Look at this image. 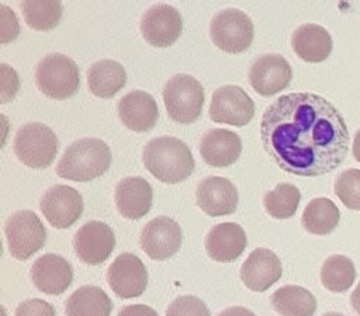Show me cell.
Instances as JSON below:
<instances>
[{
    "label": "cell",
    "instance_id": "ba28073f",
    "mask_svg": "<svg viewBox=\"0 0 360 316\" xmlns=\"http://www.w3.org/2000/svg\"><path fill=\"white\" fill-rule=\"evenodd\" d=\"M10 254L17 260H27L46 242V229L35 212L21 209L14 212L4 225Z\"/></svg>",
    "mask_w": 360,
    "mask_h": 316
},
{
    "label": "cell",
    "instance_id": "836d02e7",
    "mask_svg": "<svg viewBox=\"0 0 360 316\" xmlns=\"http://www.w3.org/2000/svg\"><path fill=\"white\" fill-rule=\"evenodd\" d=\"M1 69V103H7L17 94L20 81L15 70L6 63L0 65Z\"/></svg>",
    "mask_w": 360,
    "mask_h": 316
},
{
    "label": "cell",
    "instance_id": "4fadbf2b",
    "mask_svg": "<svg viewBox=\"0 0 360 316\" xmlns=\"http://www.w3.org/2000/svg\"><path fill=\"white\" fill-rule=\"evenodd\" d=\"M139 243L152 260H167L179 251L183 243V232L174 219L158 216L143 226Z\"/></svg>",
    "mask_w": 360,
    "mask_h": 316
},
{
    "label": "cell",
    "instance_id": "2e32d148",
    "mask_svg": "<svg viewBox=\"0 0 360 316\" xmlns=\"http://www.w3.org/2000/svg\"><path fill=\"white\" fill-rule=\"evenodd\" d=\"M195 202L210 216L231 215L238 206V190L231 180L221 176H210L198 183Z\"/></svg>",
    "mask_w": 360,
    "mask_h": 316
},
{
    "label": "cell",
    "instance_id": "52a82bcc",
    "mask_svg": "<svg viewBox=\"0 0 360 316\" xmlns=\"http://www.w3.org/2000/svg\"><path fill=\"white\" fill-rule=\"evenodd\" d=\"M255 27L250 17L239 8H225L214 15L210 37L217 48L228 53L246 51L253 41Z\"/></svg>",
    "mask_w": 360,
    "mask_h": 316
},
{
    "label": "cell",
    "instance_id": "7402d4cb",
    "mask_svg": "<svg viewBox=\"0 0 360 316\" xmlns=\"http://www.w3.org/2000/svg\"><path fill=\"white\" fill-rule=\"evenodd\" d=\"M242 152V140L238 133L224 128L208 131L200 142L202 160L212 167H226L233 164Z\"/></svg>",
    "mask_w": 360,
    "mask_h": 316
},
{
    "label": "cell",
    "instance_id": "74e56055",
    "mask_svg": "<svg viewBox=\"0 0 360 316\" xmlns=\"http://www.w3.org/2000/svg\"><path fill=\"white\" fill-rule=\"evenodd\" d=\"M350 306L360 316V282L356 285L354 291L350 294Z\"/></svg>",
    "mask_w": 360,
    "mask_h": 316
},
{
    "label": "cell",
    "instance_id": "6da1fadb",
    "mask_svg": "<svg viewBox=\"0 0 360 316\" xmlns=\"http://www.w3.org/2000/svg\"><path fill=\"white\" fill-rule=\"evenodd\" d=\"M260 140L284 171L318 177L338 169L349 152V129L339 110L322 96H280L263 112Z\"/></svg>",
    "mask_w": 360,
    "mask_h": 316
},
{
    "label": "cell",
    "instance_id": "5bb4252c",
    "mask_svg": "<svg viewBox=\"0 0 360 316\" xmlns=\"http://www.w3.org/2000/svg\"><path fill=\"white\" fill-rule=\"evenodd\" d=\"M292 79V69L280 53L257 56L249 70V81L253 90L262 96H274L284 90Z\"/></svg>",
    "mask_w": 360,
    "mask_h": 316
},
{
    "label": "cell",
    "instance_id": "f1b7e54d",
    "mask_svg": "<svg viewBox=\"0 0 360 316\" xmlns=\"http://www.w3.org/2000/svg\"><path fill=\"white\" fill-rule=\"evenodd\" d=\"M300 190L288 183H278L274 190L267 191L263 198V205L267 213L276 219L291 218L300 205Z\"/></svg>",
    "mask_w": 360,
    "mask_h": 316
},
{
    "label": "cell",
    "instance_id": "484cf974",
    "mask_svg": "<svg viewBox=\"0 0 360 316\" xmlns=\"http://www.w3.org/2000/svg\"><path fill=\"white\" fill-rule=\"evenodd\" d=\"M271 305L281 316H314L318 308L315 296L300 285H284L273 292Z\"/></svg>",
    "mask_w": 360,
    "mask_h": 316
},
{
    "label": "cell",
    "instance_id": "e575fe53",
    "mask_svg": "<svg viewBox=\"0 0 360 316\" xmlns=\"http://www.w3.org/2000/svg\"><path fill=\"white\" fill-rule=\"evenodd\" d=\"M18 34V21L13 10L1 4V44L13 41Z\"/></svg>",
    "mask_w": 360,
    "mask_h": 316
},
{
    "label": "cell",
    "instance_id": "d6a6232c",
    "mask_svg": "<svg viewBox=\"0 0 360 316\" xmlns=\"http://www.w3.org/2000/svg\"><path fill=\"white\" fill-rule=\"evenodd\" d=\"M15 316H55L53 306L39 298L21 302L15 309Z\"/></svg>",
    "mask_w": 360,
    "mask_h": 316
},
{
    "label": "cell",
    "instance_id": "8992f818",
    "mask_svg": "<svg viewBox=\"0 0 360 316\" xmlns=\"http://www.w3.org/2000/svg\"><path fill=\"white\" fill-rule=\"evenodd\" d=\"M14 153L21 163L32 169L48 167L59 150L55 132L41 122H28L14 136Z\"/></svg>",
    "mask_w": 360,
    "mask_h": 316
},
{
    "label": "cell",
    "instance_id": "3957f363",
    "mask_svg": "<svg viewBox=\"0 0 360 316\" xmlns=\"http://www.w3.org/2000/svg\"><path fill=\"white\" fill-rule=\"evenodd\" d=\"M111 159V150L104 140L82 138L66 147L56 166V174L70 181L87 183L104 174Z\"/></svg>",
    "mask_w": 360,
    "mask_h": 316
},
{
    "label": "cell",
    "instance_id": "7c38bea8",
    "mask_svg": "<svg viewBox=\"0 0 360 316\" xmlns=\"http://www.w3.org/2000/svg\"><path fill=\"white\" fill-rule=\"evenodd\" d=\"M148 278L145 264L132 253H121L107 270V282L110 288L122 299L141 296L146 289Z\"/></svg>",
    "mask_w": 360,
    "mask_h": 316
},
{
    "label": "cell",
    "instance_id": "4dcf8cb0",
    "mask_svg": "<svg viewBox=\"0 0 360 316\" xmlns=\"http://www.w3.org/2000/svg\"><path fill=\"white\" fill-rule=\"evenodd\" d=\"M333 191L346 208L360 211V170H343L335 180Z\"/></svg>",
    "mask_w": 360,
    "mask_h": 316
},
{
    "label": "cell",
    "instance_id": "cb8c5ba5",
    "mask_svg": "<svg viewBox=\"0 0 360 316\" xmlns=\"http://www.w3.org/2000/svg\"><path fill=\"white\" fill-rule=\"evenodd\" d=\"M127 83L124 66L112 59H101L87 69V86L91 94L100 98H111Z\"/></svg>",
    "mask_w": 360,
    "mask_h": 316
},
{
    "label": "cell",
    "instance_id": "44dd1931",
    "mask_svg": "<svg viewBox=\"0 0 360 316\" xmlns=\"http://www.w3.org/2000/svg\"><path fill=\"white\" fill-rule=\"evenodd\" d=\"M152 187L143 177L129 176L115 185V205L127 219L143 218L152 206Z\"/></svg>",
    "mask_w": 360,
    "mask_h": 316
},
{
    "label": "cell",
    "instance_id": "5b68a950",
    "mask_svg": "<svg viewBox=\"0 0 360 316\" xmlns=\"http://www.w3.org/2000/svg\"><path fill=\"white\" fill-rule=\"evenodd\" d=\"M35 83L41 93L53 100L75 96L80 87V73L76 62L62 53L42 58L35 70Z\"/></svg>",
    "mask_w": 360,
    "mask_h": 316
},
{
    "label": "cell",
    "instance_id": "f35d334b",
    "mask_svg": "<svg viewBox=\"0 0 360 316\" xmlns=\"http://www.w3.org/2000/svg\"><path fill=\"white\" fill-rule=\"evenodd\" d=\"M353 156L354 159L360 163V129H357V132L354 133V139H353Z\"/></svg>",
    "mask_w": 360,
    "mask_h": 316
},
{
    "label": "cell",
    "instance_id": "7a4b0ae2",
    "mask_svg": "<svg viewBox=\"0 0 360 316\" xmlns=\"http://www.w3.org/2000/svg\"><path fill=\"white\" fill-rule=\"evenodd\" d=\"M142 162L155 178L166 184L184 181L195 167L190 147L173 136L150 139L143 147Z\"/></svg>",
    "mask_w": 360,
    "mask_h": 316
},
{
    "label": "cell",
    "instance_id": "ffe728a7",
    "mask_svg": "<svg viewBox=\"0 0 360 316\" xmlns=\"http://www.w3.org/2000/svg\"><path fill=\"white\" fill-rule=\"evenodd\" d=\"M246 244V233L235 222H222L212 226L205 237L207 254L218 263L235 261L245 251Z\"/></svg>",
    "mask_w": 360,
    "mask_h": 316
},
{
    "label": "cell",
    "instance_id": "f546056e",
    "mask_svg": "<svg viewBox=\"0 0 360 316\" xmlns=\"http://www.w3.org/2000/svg\"><path fill=\"white\" fill-rule=\"evenodd\" d=\"M27 25L35 31H49L55 28L62 18L60 1H32L20 3Z\"/></svg>",
    "mask_w": 360,
    "mask_h": 316
},
{
    "label": "cell",
    "instance_id": "4316f807",
    "mask_svg": "<svg viewBox=\"0 0 360 316\" xmlns=\"http://www.w3.org/2000/svg\"><path fill=\"white\" fill-rule=\"evenodd\" d=\"M340 220V212L336 204L325 197L314 198L305 206L301 223L308 233L323 236L330 233Z\"/></svg>",
    "mask_w": 360,
    "mask_h": 316
},
{
    "label": "cell",
    "instance_id": "d590c367",
    "mask_svg": "<svg viewBox=\"0 0 360 316\" xmlns=\"http://www.w3.org/2000/svg\"><path fill=\"white\" fill-rule=\"evenodd\" d=\"M117 316H159L155 309L143 303H135L124 306Z\"/></svg>",
    "mask_w": 360,
    "mask_h": 316
},
{
    "label": "cell",
    "instance_id": "ab89813d",
    "mask_svg": "<svg viewBox=\"0 0 360 316\" xmlns=\"http://www.w3.org/2000/svg\"><path fill=\"white\" fill-rule=\"evenodd\" d=\"M322 316H345V315H342V313H339V312H328V313H325V315H322Z\"/></svg>",
    "mask_w": 360,
    "mask_h": 316
},
{
    "label": "cell",
    "instance_id": "83f0119b",
    "mask_svg": "<svg viewBox=\"0 0 360 316\" xmlns=\"http://www.w3.org/2000/svg\"><path fill=\"white\" fill-rule=\"evenodd\" d=\"M356 278L354 263L343 254L329 256L321 267V282L330 292L347 291Z\"/></svg>",
    "mask_w": 360,
    "mask_h": 316
},
{
    "label": "cell",
    "instance_id": "30bf717a",
    "mask_svg": "<svg viewBox=\"0 0 360 316\" xmlns=\"http://www.w3.org/2000/svg\"><path fill=\"white\" fill-rule=\"evenodd\" d=\"M143 39L156 48L173 45L183 31V18L170 4H153L141 17Z\"/></svg>",
    "mask_w": 360,
    "mask_h": 316
},
{
    "label": "cell",
    "instance_id": "1f68e13d",
    "mask_svg": "<svg viewBox=\"0 0 360 316\" xmlns=\"http://www.w3.org/2000/svg\"><path fill=\"white\" fill-rule=\"evenodd\" d=\"M166 316H210V310L200 298L181 295L169 305Z\"/></svg>",
    "mask_w": 360,
    "mask_h": 316
},
{
    "label": "cell",
    "instance_id": "9c48e42d",
    "mask_svg": "<svg viewBox=\"0 0 360 316\" xmlns=\"http://www.w3.org/2000/svg\"><path fill=\"white\" fill-rule=\"evenodd\" d=\"M208 114L214 122L245 126L255 115V103L242 87L226 84L212 93Z\"/></svg>",
    "mask_w": 360,
    "mask_h": 316
},
{
    "label": "cell",
    "instance_id": "ac0fdd59",
    "mask_svg": "<svg viewBox=\"0 0 360 316\" xmlns=\"http://www.w3.org/2000/svg\"><path fill=\"white\" fill-rule=\"evenodd\" d=\"M31 279L38 291L48 295H59L70 287L73 270L66 258L59 254L48 253L34 261Z\"/></svg>",
    "mask_w": 360,
    "mask_h": 316
},
{
    "label": "cell",
    "instance_id": "e0dca14e",
    "mask_svg": "<svg viewBox=\"0 0 360 316\" xmlns=\"http://www.w3.org/2000/svg\"><path fill=\"white\" fill-rule=\"evenodd\" d=\"M283 274L278 256L270 249H255L240 267L242 282L255 292H263L276 284Z\"/></svg>",
    "mask_w": 360,
    "mask_h": 316
},
{
    "label": "cell",
    "instance_id": "8fae6325",
    "mask_svg": "<svg viewBox=\"0 0 360 316\" xmlns=\"http://www.w3.org/2000/svg\"><path fill=\"white\" fill-rule=\"evenodd\" d=\"M83 197L70 185L56 184L48 188L39 201V209L56 229L72 226L83 213Z\"/></svg>",
    "mask_w": 360,
    "mask_h": 316
},
{
    "label": "cell",
    "instance_id": "277c9868",
    "mask_svg": "<svg viewBox=\"0 0 360 316\" xmlns=\"http://www.w3.org/2000/svg\"><path fill=\"white\" fill-rule=\"evenodd\" d=\"M169 117L179 124H191L198 119L205 101L201 83L191 74L179 73L170 77L162 91Z\"/></svg>",
    "mask_w": 360,
    "mask_h": 316
},
{
    "label": "cell",
    "instance_id": "d6986e66",
    "mask_svg": "<svg viewBox=\"0 0 360 316\" xmlns=\"http://www.w3.org/2000/svg\"><path fill=\"white\" fill-rule=\"evenodd\" d=\"M118 117L122 124L135 132L152 129L159 119V108L155 98L142 90H132L118 101Z\"/></svg>",
    "mask_w": 360,
    "mask_h": 316
},
{
    "label": "cell",
    "instance_id": "9a60e30c",
    "mask_svg": "<svg viewBox=\"0 0 360 316\" xmlns=\"http://www.w3.org/2000/svg\"><path fill=\"white\" fill-rule=\"evenodd\" d=\"M73 247L76 256L83 263L98 265L112 253L115 247V235L107 223L101 220H90L76 232Z\"/></svg>",
    "mask_w": 360,
    "mask_h": 316
},
{
    "label": "cell",
    "instance_id": "8d00e7d4",
    "mask_svg": "<svg viewBox=\"0 0 360 316\" xmlns=\"http://www.w3.org/2000/svg\"><path fill=\"white\" fill-rule=\"evenodd\" d=\"M218 316H256L250 309L243 306H231L219 312Z\"/></svg>",
    "mask_w": 360,
    "mask_h": 316
},
{
    "label": "cell",
    "instance_id": "603a6c76",
    "mask_svg": "<svg viewBox=\"0 0 360 316\" xmlns=\"http://www.w3.org/2000/svg\"><path fill=\"white\" fill-rule=\"evenodd\" d=\"M291 46L295 55L304 62H323L332 52L333 41L330 34L318 24H302L291 37Z\"/></svg>",
    "mask_w": 360,
    "mask_h": 316
},
{
    "label": "cell",
    "instance_id": "d4e9b609",
    "mask_svg": "<svg viewBox=\"0 0 360 316\" xmlns=\"http://www.w3.org/2000/svg\"><path fill=\"white\" fill-rule=\"evenodd\" d=\"M111 310L110 296L96 285L77 288L65 302L66 316H110Z\"/></svg>",
    "mask_w": 360,
    "mask_h": 316
}]
</instances>
